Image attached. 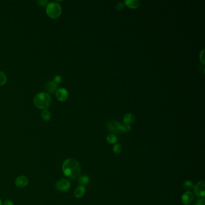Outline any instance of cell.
<instances>
[{
	"label": "cell",
	"instance_id": "1",
	"mask_svg": "<svg viewBox=\"0 0 205 205\" xmlns=\"http://www.w3.org/2000/svg\"><path fill=\"white\" fill-rule=\"evenodd\" d=\"M63 174L70 179H76L81 174V167L80 163L73 158L66 159L62 165Z\"/></svg>",
	"mask_w": 205,
	"mask_h": 205
},
{
	"label": "cell",
	"instance_id": "2",
	"mask_svg": "<svg viewBox=\"0 0 205 205\" xmlns=\"http://www.w3.org/2000/svg\"><path fill=\"white\" fill-rule=\"evenodd\" d=\"M33 102L37 108L45 110L50 106L51 98L48 93H38L35 95Z\"/></svg>",
	"mask_w": 205,
	"mask_h": 205
},
{
	"label": "cell",
	"instance_id": "3",
	"mask_svg": "<svg viewBox=\"0 0 205 205\" xmlns=\"http://www.w3.org/2000/svg\"><path fill=\"white\" fill-rule=\"evenodd\" d=\"M46 12L50 18L56 19L59 18L62 14V6L59 2L56 1L50 2L46 5Z\"/></svg>",
	"mask_w": 205,
	"mask_h": 205
},
{
	"label": "cell",
	"instance_id": "4",
	"mask_svg": "<svg viewBox=\"0 0 205 205\" xmlns=\"http://www.w3.org/2000/svg\"><path fill=\"white\" fill-rule=\"evenodd\" d=\"M55 189L59 191L65 192L68 191L71 188V183L65 179H62L57 181L55 185Z\"/></svg>",
	"mask_w": 205,
	"mask_h": 205
},
{
	"label": "cell",
	"instance_id": "5",
	"mask_svg": "<svg viewBox=\"0 0 205 205\" xmlns=\"http://www.w3.org/2000/svg\"><path fill=\"white\" fill-rule=\"evenodd\" d=\"M194 194L198 197H204L205 196V182L204 181H199L194 186Z\"/></svg>",
	"mask_w": 205,
	"mask_h": 205
},
{
	"label": "cell",
	"instance_id": "6",
	"mask_svg": "<svg viewBox=\"0 0 205 205\" xmlns=\"http://www.w3.org/2000/svg\"><path fill=\"white\" fill-rule=\"evenodd\" d=\"M55 96L59 101L64 102L68 99L69 96V93L66 89L60 87L56 90Z\"/></svg>",
	"mask_w": 205,
	"mask_h": 205
},
{
	"label": "cell",
	"instance_id": "7",
	"mask_svg": "<svg viewBox=\"0 0 205 205\" xmlns=\"http://www.w3.org/2000/svg\"><path fill=\"white\" fill-rule=\"evenodd\" d=\"M122 124L116 120H112L109 122L107 124V128L108 130L112 133H119L120 131V128Z\"/></svg>",
	"mask_w": 205,
	"mask_h": 205
},
{
	"label": "cell",
	"instance_id": "8",
	"mask_svg": "<svg viewBox=\"0 0 205 205\" xmlns=\"http://www.w3.org/2000/svg\"><path fill=\"white\" fill-rule=\"evenodd\" d=\"M194 199V195L191 191H186L182 196V202L185 205H190Z\"/></svg>",
	"mask_w": 205,
	"mask_h": 205
},
{
	"label": "cell",
	"instance_id": "9",
	"mask_svg": "<svg viewBox=\"0 0 205 205\" xmlns=\"http://www.w3.org/2000/svg\"><path fill=\"white\" fill-rule=\"evenodd\" d=\"M29 181L28 179L25 176H18L15 180V185L18 188H25L28 184Z\"/></svg>",
	"mask_w": 205,
	"mask_h": 205
},
{
	"label": "cell",
	"instance_id": "10",
	"mask_svg": "<svg viewBox=\"0 0 205 205\" xmlns=\"http://www.w3.org/2000/svg\"><path fill=\"white\" fill-rule=\"evenodd\" d=\"M85 193V188L84 186H78L74 191L73 195L77 198H81Z\"/></svg>",
	"mask_w": 205,
	"mask_h": 205
},
{
	"label": "cell",
	"instance_id": "11",
	"mask_svg": "<svg viewBox=\"0 0 205 205\" xmlns=\"http://www.w3.org/2000/svg\"><path fill=\"white\" fill-rule=\"evenodd\" d=\"M124 4L131 9H137L139 7L140 2L138 0H126Z\"/></svg>",
	"mask_w": 205,
	"mask_h": 205
},
{
	"label": "cell",
	"instance_id": "12",
	"mask_svg": "<svg viewBox=\"0 0 205 205\" xmlns=\"http://www.w3.org/2000/svg\"><path fill=\"white\" fill-rule=\"evenodd\" d=\"M57 87V85L53 81H50L46 82L45 84V89H46V91L49 93H51L56 91Z\"/></svg>",
	"mask_w": 205,
	"mask_h": 205
},
{
	"label": "cell",
	"instance_id": "13",
	"mask_svg": "<svg viewBox=\"0 0 205 205\" xmlns=\"http://www.w3.org/2000/svg\"><path fill=\"white\" fill-rule=\"evenodd\" d=\"M135 120V116L132 113H127L124 115L123 117V122L124 124H129L131 123H133Z\"/></svg>",
	"mask_w": 205,
	"mask_h": 205
},
{
	"label": "cell",
	"instance_id": "14",
	"mask_svg": "<svg viewBox=\"0 0 205 205\" xmlns=\"http://www.w3.org/2000/svg\"><path fill=\"white\" fill-rule=\"evenodd\" d=\"M78 178V182L81 185V186L88 185L90 182V178L87 175H82L80 176Z\"/></svg>",
	"mask_w": 205,
	"mask_h": 205
},
{
	"label": "cell",
	"instance_id": "15",
	"mask_svg": "<svg viewBox=\"0 0 205 205\" xmlns=\"http://www.w3.org/2000/svg\"><path fill=\"white\" fill-rule=\"evenodd\" d=\"M107 141L108 143L114 144H116L117 142V137L114 133H110L107 136Z\"/></svg>",
	"mask_w": 205,
	"mask_h": 205
},
{
	"label": "cell",
	"instance_id": "16",
	"mask_svg": "<svg viewBox=\"0 0 205 205\" xmlns=\"http://www.w3.org/2000/svg\"><path fill=\"white\" fill-rule=\"evenodd\" d=\"M41 116L43 120L46 121V122L49 121L51 119V113L46 109H45L42 111Z\"/></svg>",
	"mask_w": 205,
	"mask_h": 205
},
{
	"label": "cell",
	"instance_id": "17",
	"mask_svg": "<svg viewBox=\"0 0 205 205\" xmlns=\"http://www.w3.org/2000/svg\"><path fill=\"white\" fill-rule=\"evenodd\" d=\"M194 184L191 181H185L183 184V187L185 190H187V191H190L192 189L194 188Z\"/></svg>",
	"mask_w": 205,
	"mask_h": 205
},
{
	"label": "cell",
	"instance_id": "18",
	"mask_svg": "<svg viewBox=\"0 0 205 205\" xmlns=\"http://www.w3.org/2000/svg\"><path fill=\"white\" fill-rule=\"evenodd\" d=\"M123 150L122 146L120 144H116L113 147V152L116 154H120Z\"/></svg>",
	"mask_w": 205,
	"mask_h": 205
},
{
	"label": "cell",
	"instance_id": "19",
	"mask_svg": "<svg viewBox=\"0 0 205 205\" xmlns=\"http://www.w3.org/2000/svg\"><path fill=\"white\" fill-rule=\"evenodd\" d=\"M7 76L1 71H0V85H2L7 82Z\"/></svg>",
	"mask_w": 205,
	"mask_h": 205
},
{
	"label": "cell",
	"instance_id": "20",
	"mask_svg": "<svg viewBox=\"0 0 205 205\" xmlns=\"http://www.w3.org/2000/svg\"><path fill=\"white\" fill-rule=\"evenodd\" d=\"M131 131V127L129 124H124L123 125H122L121 128H120V131L123 132L124 133H128Z\"/></svg>",
	"mask_w": 205,
	"mask_h": 205
},
{
	"label": "cell",
	"instance_id": "21",
	"mask_svg": "<svg viewBox=\"0 0 205 205\" xmlns=\"http://www.w3.org/2000/svg\"><path fill=\"white\" fill-rule=\"evenodd\" d=\"M54 82H55L57 85L60 84L62 81V76L60 75H55L54 78H53V80H52Z\"/></svg>",
	"mask_w": 205,
	"mask_h": 205
},
{
	"label": "cell",
	"instance_id": "22",
	"mask_svg": "<svg viewBox=\"0 0 205 205\" xmlns=\"http://www.w3.org/2000/svg\"><path fill=\"white\" fill-rule=\"evenodd\" d=\"M200 59L203 64H205V50H203L200 54Z\"/></svg>",
	"mask_w": 205,
	"mask_h": 205
},
{
	"label": "cell",
	"instance_id": "23",
	"mask_svg": "<svg viewBox=\"0 0 205 205\" xmlns=\"http://www.w3.org/2000/svg\"><path fill=\"white\" fill-rule=\"evenodd\" d=\"M124 3H123V2H119V3H117V5H116V9L117 10V11H122V10H123V8H124Z\"/></svg>",
	"mask_w": 205,
	"mask_h": 205
},
{
	"label": "cell",
	"instance_id": "24",
	"mask_svg": "<svg viewBox=\"0 0 205 205\" xmlns=\"http://www.w3.org/2000/svg\"><path fill=\"white\" fill-rule=\"evenodd\" d=\"M205 200L204 198L198 199L195 202V205H205Z\"/></svg>",
	"mask_w": 205,
	"mask_h": 205
},
{
	"label": "cell",
	"instance_id": "25",
	"mask_svg": "<svg viewBox=\"0 0 205 205\" xmlns=\"http://www.w3.org/2000/svg\"><path fill=\"white\" fill-rule=\"evenodd\" d=\"M37 2H38V4H39L40 6H44L46 5L47 3H48V2L47 0H39V1H37Z\"/></svg>",
	"mask_w": 205,
	"mask_h": 205
},
{
	"label": "cell",
	"instance_id": "26",
	"mask_svg": "<svg viewBox=\"0 0 205 205\" xmlns=\"http://www.w3.org/2000/svg\"><path fill=\"white\" fill-rule=\"evenodd\" d=\"M4 205H14V204H13V203L11 201V200H6L4 202Z\"/></svg>",
	"mask_w": 205,
	"mask_h": 205
},
{
	"label": "cell",
	"instance_id": "27",
	"mask_svg": "<svg viewBox=\"0 0 205 205\" xmlns=\"http://www.w3.org/2000/svg\"><path fill=\"white\" fill-rule=\"evenodd\" d=\"M0 205H2V201H1V199H0Z\"/></svg>",
	"mask_w": 205,
	"mask_h": 205
}]
</instances>
